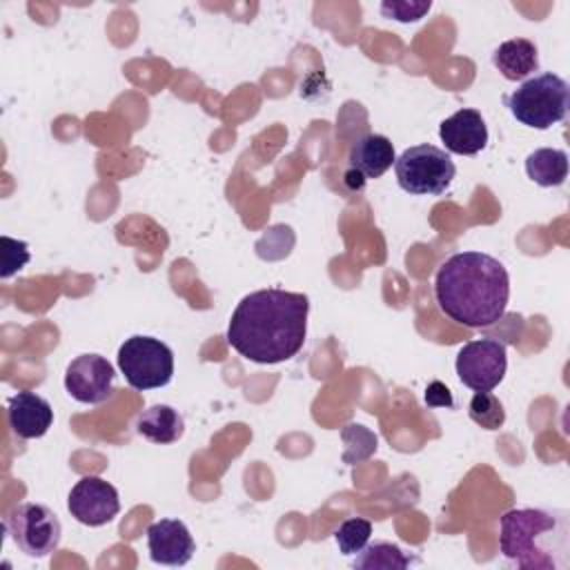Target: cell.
<instances>
[{
    "mask_svg": "<svg viewBox=\"0 0 570 570\" xmlns=\"http://www.w3.org/2000/svg\"><path fill=\"white\" fill-rule=\"evenodd\" d=\"M307 312L309 298L301 292L278 287L252 292L236 305L227 325V341L254 363L289 361L305 343Z\"/></svg>",
    "mask_w": 570,
    "mask_h": 570,
    "instance_id": "cell-1",
    "label": "cell"
},
{
    "mask_svg": "<svg viewBox=\"0 0 570 570\" xmlns=\"http://www.w3.org/2000/svg\"><path fill=\"white\" fill-rule=\"evenodd\" d=\"M439 309L459 325L490 327L503 318L510 276L501 261L483 252H456L434 278Z\"/></svg>",
    "mask_w": 570,
    "mask_h": 570,
    "instance_id": "cell-2",
    "label": "cell"
},
{
    "mask_svg": "<svg viewBox=\"0 0 570 570\" xmlns=\"http://www.w3.org/2000/svg\"><path fill=\"white\" fill-rule=\"evenodd\" d=\"M501 554L523 570H554L563 561L554 552L568 550L566 517L539 508H512L501 517Z\"/></svg>",
    "mask_w": 570,
    "mask_h": 570,
    "instance_id": "cell-3",
    "label": "cell"
},
{
    "mask_svg": "<svg viewBox=\"0 0 570 570\" xmlns=\"http://www.w3.org/2000/svg\"><path fill=\"white\" fill-rule=\"evenodd\" d=\"M505 105L521 125L550 129L568 114L570 87L561 76L543 71L523 80L510 96H505Z\"/></svg>",
    "mask_w": 570,
    "mask_h": 570,
    "instance_id": "cell-4",
    "label": "cell"
},
{
    "mask_svg": "<svg viewBox=\"0 0 570 570\" xmlns=\"http://www.w3.org/2000/svg\"><path fill=\"white\" fill-rule=\"evenodd\" d=\"M396 180L403 191L414 196L443 194L456 174L450 154L434 145H414L394 160Z\"/></svg>",
    "mask_w": 570,
    "mask_h": 570,
    "instance_id": "cell-5",
    "label": "cell"
},
{
    "mask_svg": "<svg viewBox=\"0 0 570 570\" xmlns=\"http://www.w3.org/2000/svg\"><path fill=\"white\" fill-rule=\"evenodd\" d=\"M118 367L134 390L163 387L174 376V352L154 336L136 334L118 347Z\"/></svg>",
    "mask_w": 570,
    "mask_h": 570,
    "instance_id": "cell-6",
    "label": "cell"
},
{
    "mask_svg": "<svg viewBox=\"0 0 570 570\" xmlns=\"http://www.w3.org/2000/svg\"><path fill=\"white\" fill-rule=\"evenodd\" d=\"M4 528L13 543L27 554L42 559L51 554L62 534V525L53 510L40 503H20L4 517Z\"/></svg>",
    "mask_w": 570,
    "mask_h": 570,
    "instance_id": "cell-7",
    "label": "cell"
},
{
    "mask_svg": "<svg viewBox=\"0 0 570 570\" xmlns=\"http://www.w3.org/2000/svg\"><path fill=\"white\" fill-rule=\"evenodd\" d=\"M508 370L505 343L497 338L468 341L456 354V374L474 392L494 390Z\"/></svg>",
    "mask_w": 570,
    "mask_h": 570,
    "instance_id": "cell-8",
    "label": "cell"
},
{
    "mask_svg": "<svg viewBox=\"0 0 570 570\" xmlns=\"http://www.w3.org/2000/svg\"><path fill=\"white\" fill-rule=\"evenodd\" d=\"M67 508L71 517L82 525H105L114 521V517L120 512L118 490L100 476H82L71 488L67 497Z\"/></svg>",
    "mask_w": 570,
    "mask_h": 570,
    "instance_id": "cell-9",
    "label": "cell"
},
{
    "mask_svg": "<svg viewBox=\"0 0 570 570\" xmlns=\"http://www.w3.org/2000/svg\"><path fill=\"white\" fill-rule=\"evenodd\" d=\"M114 376V365L105 356L80 354L67 365L65 387L78 403L98 405L111 396Z\"/></svg>",
    "mask_w": 570,
    "mask_h": 570,
    "instance_id": "cell-10",
    "label": "cell"
},
{
    "mask_svg": "<svg viewBox=\"0 0 570 570\" xmlns=\"http://www.w3.org/2000/svg\"><path fill=\"white\" fill-rule=\"evenodd\" d=\"M147 546L151 561L160 566H185L196 550L187 525L178 519L154 521L147 528Z\"/></svg>",
    "mask_w": 570,
    "mask_h": 570,
    "instance_id": "cell-11",
    "label": "cell"
},
{
    "mask_svg": "<svg viewBox=\"0 0 570 570\" xmlns=\"http://www.w3.org/2000/svg\"><path fill=\"white\" fill-rule=\"evenodd\" d=\"M439 138L448 151L474 156L488 145V125L476 109H459L439 125Z\"/></svg>",
    "mask_w": 570,
    "mask_h": 570,
    "instance_id": "cell-12",
    "label": "cell"
},
{
    "mask_svg": "<svg viewBox=\"0 0 570 570\" xmlns=\"http://www.w3.org/2000/svg\"><path fill=\"white\" fill-rule=\"evenodd\" d=\"M9 428L20 439H40L53 423V410L47 399L33 392H18L7 401Z\"/></svg>",
    "mask_w": 570,
    "mask_h": 570,
    "instance_id": "cell-13",
    "label": "cell"
},
{
    "mask_svg": "<svg viewBox=\"0 0 570 570\" xmlns=\"http://www.w3.org/2000/svg\"><path fill=\"white\" fill-rule=\"evenodd\" d=\"M394 145L383 134L358 136L347 154L350 169L358 171L363 178H379L394 165Z\"/></svg>",
    "mask_w": 570,
    "mask_h": 570,
    "instance_id": "cell-14",
    "label": "cell"
},
{
    "mask_svg": "<svg viewBox=\"0 0 570 570\" xmlns=\"http://www.w3.org/2000/svg\"><path fill=\"white\" fill-rule=\"evenodd\" d=\"M492 62L505 80L517 82L525 80L539 69V51L537 45L528 38H510L494 49Z\"/></svg>",
    "mask_w": 570,
    "mask_h": 570,
    "instance_id": "cell-15",
    "label": "cell"
},
{
    "mask_svg": "<svg viewBox=\"0 0 570 570\" xmlns=\"http://www.w3.org/2000/svg\"><path fill=\"white\" fill-rule=\"evenodd\" d=\"M136 432L151 443L167 445L183 436L185 421L171 405H151L138 414Z\"/></svg>",
    "mask_w": 570,
    "mask_h": 570,
    "instance_id": "cell-16",
    "label": "cell"
},
{
    "mask_svg": "<svg viewBox=\"0 0 570 570\" xmlns=\"http://www.w3.org/2000/svg\"><path fill=\"white\" fill-rule=\"evenodd\" d=\"M525 174L541 187H559L568 176V154L552 147L534 149L525 158Z\"/></svg>",
    "mask_w": 570,
    "mask_h": 570,
    "instance_id": "cell-17",
    "label": "cell"
},
{
    "mask_svg": "<svg viewBox=\"0 0 570 570\" xmlns=\"http://www.w3.org/2000/svg\"><path fill=\"white\" fill-rule=\"evenodd\" d=\"M410 563H414V557L405 554L396 543L390 541L367 543L352 561V566L361 570H403Z\"/></svg>",
    "mask_w": 570,
    "mask_h": 570,
    "instance_id": "cell-18",
    "label": "cell"
},
{
    "mask_svg": "<svg viewBox=\"0 0 570 570\" xmlns=\"http://www.w3.org/2000/svg\"><path fill=\"white\" fill-rule=\"evenodd\" d=\"M341 439L345 441L343 461L350 465L365 461L376 452V434L372 430H367L365 425H358V423L345 425L341 430Z\"/></svg>",
    "mask_w": 570,
    "mask_h": 570,
    "instance_id": "cell-19",
    "label": "cell"
},
{
    "mask_svg": "<svg viewBox=\"0 0 570 570\" xmlns=\"http://www.w3.org/2000/svg\"><path fill=\"white\" fill-rule=\"evenodd\" d=\"M468 414L483 430H499L505 421L503 403L492 392H474L468 405Z\"/></svg>",
    "mask_w": 570,
    "mask_h": 570,
    "instance_id": "cell-20",
    "label": "cell"
},
{
    "mask_svg": "<svg viewBox=\"0 0 570 570\" xmlns=\"http://www.w3.org/2000/svg\"><path fill=\"white\" fill-rule=\"evenodd\" d=\"M372 537V523L367 519H361V517H352V519H345L338 530L334 532V539L338 543V550L343 554H356L361 552L367 541Z\"/></svg>",
    "mask_w": 570,
    "mask_h": 570,
    "instance_id": "cell-21",
    "label": "cell"
},
{
    "mask_svg": "<svg viewBox=\"0 0 570 570\" xmlns=\"http://www.w3.org/2000/svg\"><path fill=\"white\" fill-rule=\"evenodd\" d=\"M430 0H385L381 13L396 22H416L430 11Z\"/></svg>",
    "mask_w": 570,
    "mask_h": 570,
    "instance_id": "cell-22",
    "label": "cell"
},
{
    "mask_svg": "<svg viewBox=\"0 0 570 570\" xmlns=\"http://www.w3.org/2000/svg\"><path fill=\"white\" fill-rule=\"evenodd\" d=\"M0 245H2L0 278H9L29 263V247H27L24 240H16V238H9V236H2Z\"/></svg>",
    "mask_w": 570,
    "mask_h": 570,
    "instance_id": "cell-23",
    "label": "cell"
},
{
    "mask_svg": "<svg viewBox=\"0 0 570 570\" xmlns=\"http://www.w3.org/2000/svg\"><path fill=\"white\" fill-rule=\"evenodd\" d=\"M425 403L430 407H452L454 399H452V392L448 390V385H443L441 381H432L425 387Z\"/></svg>",
    "mask_w": 570,
    "mask_h": 570,
    "instance_id": "cell-24",
    "label": "cell"
},
{
    "mask_svg": "<svg viewBox=\"0 0 570 570\" xmlns=\"http://www.w3.org/2000/svg\"><path fill=\"white\" fill-rule=\"evenodd\" d=\"M345 183H347L350 189H361V187L365 185V178H363L358 171L347 169V171H345Z\"/></svg>",
    "mask_w": 570,
    "mask_h": 570,
    "instance_id": "cell-25",
    "label": "cell"
}]
</instances>
